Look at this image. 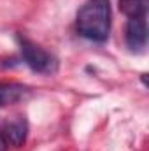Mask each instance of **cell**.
Wrapping results in <instances>:
<instances>
[{"mask_svg":"<svg viewBox=\"0 0 149 151\" xmlns=\"http://www.w3.org/2000/svg\"><path fill=\"white\" fill-rule=\"evenodd\" d=\"M75 27L84 39L93 42H105L111 32L109 0H88L77 12Z\"/></svg>","mask_w":149,"mask_h":151,"instance_id":"6da1fadb","label":"cell"},{"mask_svg":"<svg viewBox=\"0 0 149 151\" xmlns=\"http://www.w3.org/2000/svg\"><path fill=\"white\" fill-rule=\"evenodd\" d=\"M119 9L128 18H140L146 16V0H119Z\"/></svg>","mask_w":149,"mask_h":151,"instance_id":"8992f818","label":"cell"},{"mask_svg":"<svg viewBox=\"0 0 149 151\" xmlns=\"http://www.w3.org/2000/svg\"><path fill=\"white\" fill-rule=\"evenodd\" d=\"M125 40L126 46L132 51H142L148 44V23H146V16L140 18H130L126 23V30H125Z\"/></svg>","mask_w":149,"mask_h":151,"instance_id":"3957f363","label":"cell"},{"mask_svg":"<svg viewBox=\"0 0 149 151\" xmlns=\"http://www.w3.org/2000/svg\"><path fill=\"white\" fill-rule=\"evenodd\" d=\"M7 139H5V135H4V132L0 130V151H7Z\"/></svg>","mask_w":149,"mask_h":151,"instance_id":"52a82bcc","label":"cell"},{"mask_svg":"<svg viewBox=\"0 0 149 151\" xmlns=\"http://www.w3.org/2000/svg\"><path fill=\"white\" fill-rule=\"evenodd\" d=\"M19 47H21V56L25 60V63L40 74H53L58 69V62L53 55H49L46 49H42L35 42H32L27 37H18Z\"/></svg>","mask_w":149,"mask_h":151,"instance_id":"7a4b0ae2","label":"cell"},{"mask_svg":"<svg viewBox=\"0 0 149 151\" xmlns=\"http://www.w3.org/2000/svg\"><path fill=\"white\" fill-rule=\"evenodd\" d=\"M27 134H28V125H27V121L23 118H18V119L7 123L5 130H4V135H5L7 142H11L16 148H19V146L25 144Z\"/></svg>","mask_w":149,"mask_h":151,"instance_id":"277c9868","label":"cell"},{"mask_svg":"<svg viewBox=\"0 0 149 151\" xmlns=\"http://www.w3.org/2000/svg\"><path fill=\"white\" fill-rule=\"evenodd\" d=\"M28 93V88L18 83H0V107L19 102Z\"/></svg>","mask_w":149,"mask_h":151,"instance_id":"5b68a950","label":"cell"}]
</instances>
